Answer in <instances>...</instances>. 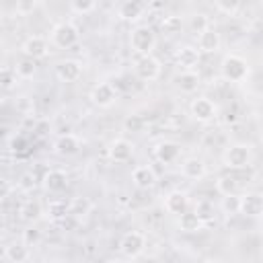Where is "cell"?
I'll list each match as a JSON object with an SVG mask.
<instances>
[{
  "instance_id": "6da1fadb",
  "label": "cell",
  "mask_w": 263,
  "mask_h": 263,
  "mask_svg": "<svg viewBox=\"0 0 263 263\" xmlns=\"http://www.w3.org/2000/svg\"><path fill=\"white\" fill-rule=\"evenodd\" d=\"M251 74V66L247 62V58L238 55V53H226L220 62V76L226 82H242L247 80V76Z\"/></svg>"
},
{
  "instance_id": "7a4b0ae2",
  "label": "cell",
  "mask_w": 263,
  "mask_h": 263,
  "mask_svg": "<svg viewBox=\"0 0 263 263\" xmlns=\"http://www.w3.org/2000/svg\"><path fill=\"white\" fill-rule=\"evenodd\" d=\"M156 33L152 27L148 25H136L132 31H129V45L134 49V53L138 58L142 55H152L154 47H156Z\"/></svg>"
},
{
  "instance_id": "3957f363",
  "label": "cell",
  "mask_w": 263,
  "mask_h": 263,
  "mask_svg": "<svg viewBox=\"0 0 263 263\" xmlns=\"http://www.w3.org/2000/svg\"><path fill=\"white\" fill-rule=\"evenodd\" d=\"M253 162V146L247 142H234L230 144L222 154V164L226 168H247Z\"/></svg>"
},
{
  "instance_id": "277c9868",
  "label": "cell",
  "mask_w": 263,
  "mask_h": 263,
  "mask_svg": "<svg viewBox=\"0 0 263 263\" xmlns=\"http://www.w3.org/2000/svg\"><path fill=\"white\" fill-rule=\"evenodd\" d=\"M51 43L60 49H68L72 45L78 43L80 39V33H78V27L72 23V21H60L53 29H51V35H49Z\"/></svg>"
},
{
  "instance_id": "5b68a950",
  "label": "cell",
  "mask_w": 263,
  "mask_h": 263,
  "mask_svg": "<svg viewBox=\"0 0 263 263\" xmlns=\"http://www.w3.org/2000/svg\"><path fill=\"white\" fill-rule=\"evenodd\" d=\"M146 251V234L140 230H129L119 240V253L127 259H136Z\"/></svg>"
},
{
  "instance_id": "8992f818",
  "label": "cell",
  "mask_w": 263,
  "mask_h": 263,
  "mask_svg": "<svg viewBox=\"0 0 263 263\" xmlns=\"http://www.w3.org/2000/svg\"><path fill=\"white\" fill-rule=\"evenodd\" d=\"M189 115L197 121V123H210L218 117V107L212 99L208 97H195L189 103Z\"/></svg>"
},
{
  "instance_id": "52a82bcc",
  "label": "cell",
  "mask_w": 263,
  "mask_h": 263,
  "mask_svg": "<svg viewBox=\"0 0 263 263\" xmlns=\"http://www.w3.org/2000/svg\"><path fill=\"white\" fill-rule=\"evenodd\" d=\"M134 74L144 82H154L162 74L160 60L156 55H142L134 62Z\"/></svg>"
},
{
  "instance_id": "ba28073f",
  "label": "cell",
  "mask_w": 263,
  "mask_h": 263,
  "mask_svg": "<svg viewBox=\"0 0 263 263\" xmlns=\"http://www.w3.org/2000/svg\"><path fill=\"white\" fill-rule=\"evenodd\" d=\"M240 214L245 218H261L263 216V193L261 191L240 193Z\"/></svg>"
},
{
  "instance_id": "9c48e42d",
  "label": "cell",
  "mask_w": 263,
  "mask_h": 263,
  "mask_svg": "<svg viewBox=\"0 0 263 263\" xmlns=\"http://www.w3.org/2000/svg\"><path fill=\"white\" fill-rule=\"evenodd\" d=\"M21 51H23V55L29 58V60H41V58H45L47 51H49V41H47V37H43V35H31V37H27V39L23 41Z\"/></svg>"
},
{
  "instance_id": "30bf717a",
  "label": "cell",
  "mask_w": 263,
  "mask_h": 263,
  "mask_svg": "<svg viewBox=\"0 0 263 263\" xmlns=\"http://www.w3.org/2000/svg\"><path fill=\"white\" fill-rule=\"evenodd\" d=\"M90 101L101 109H109L117 101V88L111 82H99L90 90Z\"/></svg>"
},
{
  "instance_id": "8fae6325",
  "label": "cell",
  "mask_w": 263,
  "mask_h": 263,
  "mask_svg": "<svg viewBox=\"0 0 263 263\" xmlns=\"http://www.w3.org/2000/svg\"><path fill=\"white\" fill-rule=\"evenodd\" d=\"M201 51L195 45H181L175 53V64L181 68V72H191L199 66Z\"/></svg>"
},
{
  "instance_id": "7c38bea8",
  "label": "cell",
  "mask_w": 263,
  "mask_h": 263,
  "mask_svg": "<svg viewBox=\"0 0 263 263\" xmlns=\"http://www.w3.org/2000/svg\"><path fill=\"white\" fill-rule=\"evenodd\" d=\"M189 203H191V201H189L187 191H181V189L168 191V193L164 195V201H162L164 212H166V214H173V216L185 214V212L189 210Z\"/></svg>"
},
{
  "instance_id": "4fadbf2b",
  "label": "cell",
  "mask_w": 263,
  "mask_h": 263,
  "mask_svg": "<svg viewBox=\"0 0 263 263\" xmlns=\"http://www.w3.org/2000/svg\"><path fill=\"white\" fill-rule=\"evenodd\" d=\"M154 158L162 164H173L181 156V144L175 140H160L154 144Z\"/></svg>"
},
{
  "instance_id": "5bb4252c",
  "label": "cell",
  "mask_w": 263,
  "mask_h": 263,
  "mask_svg": "<svg viewBox=\"0 0 263 263\" xmlns=\"http://www.w3.org/2000/svg\"><path fill=\"white\" fill-rule=\"evenodd\" d=\"M68 183H70V179L64 168H49L41 179V187L47 193H62L68 187Z\"/></svg>"
},
{
  "instance_id": "9a60e30c",
  "label": "cell",
  "mask_w": 263,
  "mask_h": 263,
  "mask_svg": "<svg viewBox=\"0 0 263 263\" xmlns=\"http://www.w3.org/2000/svg\"><path fill=\"white\" fill-rule=\"evenodd\" d=\"M150 6L146 2H140V0H125L117 6V16L121 21H127V23H136L144 16V12L148 10Z\"/></svg>"
},
{
  "instance_id": "2e32d148",
  "label": "cell",
  "mask_w": 263,
  "mask_h": 263,
  "mask_svg": "<svg viewBox=\"0 0 263 263\" xmlns=\"http://www.w3.org/2000/svg\"><path fill=\"white\" fill-rule=\"evenodd\" d=\"M134 150H136V146H134L129 140H125V138H115V140H111V144H109V148H107V154H109V158H111L113 162H127V160L134 156Z\"/></svg>"
},
{
  "instance_id": "e0dca14e",
  "label": "cell",
  "mask_w": 263,
  "mask_h": 263,
  "mask_svg": "<svg viewBox=\"0 0 263 263\" xmlns=\"http://www.w3.org/2000/svg\"><path fill=\"white\" fill-rule=\"evenodd\" d=\"M82 76V64L78 60H62L55 64V78L60 82H76Z\"/></svg>"
},
{
  "instance_id": "ac0fdd59",
  "label": "cell",
  "mask_w": 263,
  "mask_h": 263,
  "mask_svg": "<svg viewBox=\"0 0 263 263\" xmlns=\"http://www.w3.org/2000/svg\"><path fill=\"white\" fill-rule=\"evenodd\" d=\"M53 152L58 156H74L80 152V138L76 134H62L53 142Z\"/></svg>"
},
{
  "instance_id": "d6986e66",
  "label": "cell",
  "mask_w": 263,
  "mask_h": 263,
  "mask_svg": "<svg viewBox=\"0 0 263 263\" xmlns=\"http://www.w3.org/2000/svg\"><path fill=\"white\" fill-rule=\"evenodd\" d=\"M181 175L189 181H201L208 175V166L199 156H187L181 162Z\"/></svg>"
},
{
  "instance_id": "ffe728a7",
  "label": "cell",
  "mask_w": 263,
  "mask_h": 263,
  "mask_svg": "<svg viewBox=\"0 0 263 263\" xmlns=\"http://www.w3.org/2000/svg\"><path fill=\"white\" fill-rule=\"evenodd\" d=\"M156 181H158L156 171L150 164H140L132 171V183L136 189H152Z\"/></svg>"
},
{
  "instance_id": "44dd1931",
  "label": "cell",
  "mask_w": 263,
  "mask_h": 263,
  "mask_svg": "<svg viewBox=\"0 0 263 263\" xmlns=\"http://www.w3.org/2000/svg\"><path fill=\"white\" fill-rule=\"evenodd\" d=\"M220 47H222V37L214 27H210L197 35V49L201 53H216V51H220Z\"/></svg>"
},
{
  "instance_id": "7402d4cb",
  "label": "cell",
  "mask_w": 263,
  "mask_h": 263,
  "mask_svg": "<svg viewBox=\"0 0 263 263\" xmlns=\"http://www.w3.org/2000/svg\"><path fill=\"white\" fill-rule=\"evenodd\" d=\"M4 259L8 263H27L31 259V247H27L23 240H10L4 247Z\"/></svg>"
},
{
  "instance_id": "603a6c76",
  "label": "cell",
  "mask_w": 263,
  "mask_h": 263,
  "mask_svg": "<svg viewBox=\"0 0 263 263\" xmlns=\"http://www.w3.org/2000/svg\"><path fill=\"white\" fill-rule=\"evenodd\" d=\"M41 214H43V205H41V201L39 199H35V197H27L23 203H21V208H18V218L23 220V222H37L39 218H41Z\"/></svg>"
},
{
  "instance_id": "cb8c5ba5",
  "label": "cell",
  "mask_w": 263,
  "mask_h": 263,
  "mask_svg": "<svg viewBox=\"0 0 263 263\" xmlns=\"http://www.w3.org/2000/svg\"><path fill=\"white\" fill-rule=\"evenodd\" d=\"M199 84H201V78H199V74L195 70H191V72H179L175 76V86L181 92H195L199 88Z\"/></svg>"
},
{
  "instance_id": "d4e9b609",
  "label": "cell",
  "mask_w": 263,
  "mask_h": 263,
  "mask_svg": "<svg viewBox=\"0 0 263 263\" xmlns=\"http://www.w3.org/2000/svg\"><path fill=\"white\" fill-rule=\"evenodd\" d=\"M177 226L181 228V232H187V234H195V232H199V230H203V222H201V218L193 212V210H187L185 214H181L179 216V220H177Z\"/></svg>"
},
{
  "instance_id": "484cf974",
  "label": "cell",
  "mask_w": 263,
  "mask_h": 263,
  "mask_svg": "<svg viewBox=\"0 0 263 263\" xmlns=\"http://www.w3.org/2000/svg\"><path fill=\"white\" fill-rule=\"evenodd\" d=\"M216 191H218L222 197L240 195V185H238V181H236L232 175H220V177L216 179Z\"/></svg>"
},
{
  "instance_id": "4316f807",
  "label": "cell",
  "mask_w": 263,
  "mask_h": 263,
  "mask_svg": "<svg viewBox=\"0 0 263 263\" xmlns=\"http://www.w3.org/2000/svg\"><path fill=\"white\" fill-rule=\"evenodd\" d=\"M68 203H70V214L76 216V218H84L92 212V201L86 195H76Z\"/></svg>"
},
{
  "instance_id": "83f0119b",
  "label": "cell",
  "mask_w": 263,
  "mask_h": 263,
  "mask_svg": "<svg viewBox=\"0 0 263 263\" xmlns=\"http://www.w3.org/2000/svg\"><path fill=\"white\" fill-rule=\"evenodd\" d=\"M193 212L201 218V222H203V224H208V222H212V220H214V216H216V205H214V201H212V199H197V201H195Z\"/></svg>"
},
{
  "instance_id": "f1b7e54d",
  "label": "cell",
  "mask_w": 263,
  "mask_h": 263,
  "mask_svg": "<svg viewBox=\"0 0 263 263\" xmlns=\"http://www.w3.org/2000/svg\"><path fill=\"white\" fill-rule=\"evenodd\" d=\"M181 29H183V18H181L179 14H168V16H164V18L160 21V31H162L166 37L181 33Z\"/></svg>"
},
{
  "instance_id": "f546056e",
  "label": "cell",
  "mask_w": 263,
  "mask_h": 263,
  "mask_svg": "<svg viewBox=\"0 0 263 263\" xmlns=\"http://www.w3.org/2000/svg\"><path fill=\"white\" fill-rule=\"evenodd\" d=\"M220 210L226 216H236L240 214V195H228L220 199Z\"/></svg>"
},
{
  "instance_id": "4dcf8cb0",
  "label": "cell",
  "mask_w": 263,
  "mask_h": 263,
  "mask_svg": "<svg viewBox=\"0 0 263 263\" xmlns=\"http://www.w3.org/2000/svg\"><path fill=\"white\" fill-rule=\"evenodd\" d=\"M16 80H18V74H16L14 68L4 66V68L0 70V84H2L4 90H12V88L16 86Z\"/></svg>"
},
{
  "instance_id": "1f68e13d",
  "label": "cell",
  "mask_w": 263,
  "mask_h": 263,
  "mask_svg": "<svg viewBox=\"0 0 263 263\" xmlns=\"http://www.w3.org/2000/svg\"><path fill=\"white\" fill-rule=\"evenodd\" d=\"M240 2H236V0H216L214 2V8L218 10V12H222L224 16H234L238 10H240Z\"/></svg>"
},
{
  "instance_id": "d6a6232c",
  "label": "cell",
  "mask_w": 263,
  "mask_h": 263,
  "mask_svg": "<svg viewBox=\"0 0 263 263\" xmlns=\"http://www.w3.org/2000/svg\"><path fill=\"white\" fill-rule=\"evenodd\" d=\"M14 70H16V74H18V78L27 80V78H33V76H35L37 66H35V60L25 58V60H21V62L14 66Z\"/></svg>"
},
{
  "instance_id": "836d02e7",
  "label": "cell",
  "mask_w": 263,
  "mask_h": 263,
  "mask_svg": "<svg viewBox=\"0 0 263 263\" xmlns=\"http://www.w3.org/2000/svg\"><path fill=\"white\" fill-rule=\"evenodd\" d=\"M47 214H49L51 218L60 220V218H64L66 214H70V203L60 201V199H51L49 205H47Z\"/></svg>"
},
{
  "instance_id": "e575fe53",
  "label": "cell",
  "mask_w": 263,
  "mask_h": 263,
  "mask_svg": "<svg viewBox=\"0 0 263 263\" xmlns=\"http://www.w3.org/2000/svg\"><path fill=\"white\" fill-rule=\"evenodd\" d=\"M191 31L195 33V35H199V33H203L205 29H210V18L203 14V12H195V14H191Z\"/></svg>"
},
{
  "instance_id": "d590c367",
  "label": "cell",
  "mask_w": 263,
  "mask_h": 263,
  "mask_svg": "<svg viewBox=\"0 0 263 263\" xmlns=\"http://www.w3.org/2000/svg\"><path fill=\"white\" fill-rule=\"evenodd\" d=\"M95 8H97V2H92V0H74V2H70V10L76 12V14H88Z\"/></svg>"
},
{
  "instance_id": "8d00e7d4",
  "label": "cell",
  "mask_w": 263,
  "mask_h": 263,
  "mask_svg": "<svg viewBox=\"0 0 263 263\" xmlns=\"http://www.w3.org/2000/svg\"><path fill=\"white\" fill-rule=\"evenodd\" d=\"M21 240H23L27 247H37L39 240H41V230H37L35 226H31V228H27V230L23 232Z\"/></svg>"
},
{
  "instance_id": "74e56055",
  "label": "cell",
  "mask_w": 263,
  "mask_h": 263,
  "mask_svg": "<svg viewBox=\"0 0 263 263\" xmlns=\"http://www.w3.org/2000/svg\"><path fill=\"white\" fill-rule=\"evenodd\" d=\"M123 125H125L127 132H142L144 129V117H140V115H127L125 121H123Z\"/></svg>"
},
{
  "instance_id": "f35d334b",
  "label": "cell",
  "mask_w": 263,
  "mask_h": 263,
  "mask_svg": "<svg viewBox=\"0 0 263 263\" xmlns=\"http://www.w3.org/2000/svg\"><path fill=\"white\" fill-rule=\"evenodd\" d=\"M18 187H21L23 191L35 189V175H33V173H23V177H21V181H18Z\"/></svg>"
},
{
  "instance_id": "ab89813d",
  "label": "cell",
  "mask_w": 263,
  "mask_h": 263,
  "mask_svg": "<svg viewBox=\"0 0 263 263\" xmlns=\"http://www.w3.org/2000/svg\"><path fill=\"white\" fill-rule=\"evenodd\" d=\"M37 6H39V2H16L14 4V10H16V14H29Z\"/></svg>"
}]
</instances>
